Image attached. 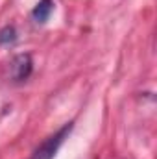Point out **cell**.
<instances>
[{"label": "cell", "instance_id": "obj_4", "mask_svg": "<svg viewBox=\"0 0 157 159\" xmlns=\"http://www.w3.org/2000/svg\"><path fill=\"white\" fill-rule=\"evenodd\" d=\"M15 41H17L15 26H4L0 30V44H13Z\"/></svg>", "mask_w": 157, "mask_h": 159}, {"label": "cell", "instance_id": "obj_2", "mask_svg": "<svg viewBox=\"0 0 157 159\" xmlns=\"http://www.w3.org/2000/svg\"><path fill=\"white\" fill-rule=\"evenodd\" d=\"M34 63H32V56L30 54H19L13 57L11 61V76L17 81H22L32 74Z\"/></svg>", "mask_w": 157, "mask_h": 159}, {"label": "cell", "instance_id": "obj_3", "mask_svg": "<svg viewBox=\"0 0 157 159\" xmlns=\"http://www.w3.org/2000/svg\"><path fill=\"white\" fill-rule=\"evenodd\" d=\"M52 9H54V2H52V0H39V4H37V6L34 7V11H32V17H34L35 22H41V24H43V22L48 20Z\"/></svg>", "mask_w": 157, "mask_h": 159}, {"label": "cell", "instance_id": "obj_1", "mask_svg": "<svg viewBox=\"0 0 157 159\" xmlns=\"http://www.w3.org/2000/svg\"><path fill=\"white\" fill-rule=\"evenodd\" d=\"M70 129H72V122L65 124L59 131H56L54 135H50L39 148L32 154V157L30 159H54V156H56L57 150H59V146L63 144V141H65L67 135L70 133Z\"/></svg>", "mask_w": 157, "mask_h": 159}]
</instances>
